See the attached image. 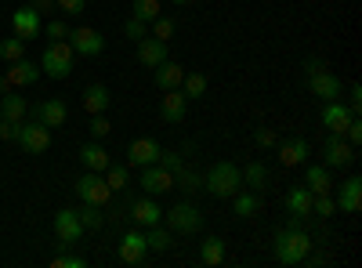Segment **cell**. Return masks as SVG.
Segmentation results:
<instances>
[{"label":"cell","mask_w":362,"mask_h":268,"mask_svg":"<svg viewBox=\"0 0 362 268\" xmlns=\"http://www.w3.org/2000/svg\"><path fill=\"white\" fill-rule=\"evenodd\" d=\"M312 235L305 232V225H300V218H290L279 232H276V261L279 264H305L312 257Z\"/></svg>","instance_id":"obj_1"},{"label":"cell","mask_w":362,"mask_h":268,"mask_svg":"<svg viewBox=\"0 0 362 268\" xmlns=\"http://www.w3.org/2000/svg\"><path fill=\"white\" fill-rule=\"evenodd\" d=\"M239 189H243V170L235 163H214L203 174V192H210L214 199H232Z\"/></svg>","instance_id":"obj_2"},{"label":"cell","mask_w":362,"mask_h":268,"mask_svg":"<svg viewBox=\"0 0 362 268\" xmlns=\"http://www.w3.org/2000/svg\"><path fill=\"white\" fill-rule=\"evenodd\" d=\"M76 66V51L69 40H51L44 47V58H40V73L51 76V80H66Z\"/></svg>","instance_id":"obj_3"},{"label":"cell","mask_w":362,"mask_h":268,"mask_svg":"<svg viewBox=\"0 0 362 268\" xmlns=\"http://www.w3.org/2000/svg\"><path fill=\"white\" fill-rule=\"evenodd\" d=\"M11 141L22 145V153L40 156V153L51 148V127H44L40 120H22V124H15V138Z\"/></svg>","instance_id":"obj_4"},{"label":"cell","mask_w":362,"mask_h":268,"mask_svg":"<svg viewBox=\"0 0 362 268\" xmlns=\"http://www.w3.org/2000/svg\"><path fill=\"white\" fill-rule=\"evenodd\" d=\"M163 221H167V228L177 232V235H196L206 218H203V211H199L196 203L185 199V203H174L170 211H163Z\"/></svg>","instance_id":"obj_5"},{"label":"cell","mask_w":362,"mask_h":268,"mask_svg":"<svg viewBox=\"0 0 362 268\" xmlns=\"http://www.w3.org/2000/svg\"><path fill=\"white\" fill-rule=\"evenodd\" d=\"M76 196H80V203L105 206V203H109V196H112V189H109V182H105V174L87 170V174H80V182H76Z\"/></svg>","instance_id":"obj_6"},{"label":"cell","mask_w":362,"mask_h":268,"mask_svg":"<svg viewBox=\"0 0 362 268\" xmlns=\"http://www.w3.org/2000/svg\"><path fill=\"white\" fill-rule=\"evenodd\" d=\"M54 235H58V247H76L80 235H83V225H80V214L73 211V206H66V211H58L54 221H51Z\"/></svg>","instance_id":"obj_7"},{"label":"cell","mask_w":362,"mask_h":268,"mask_svg":"<svg viewBox=\"0 0 362 268\" xmlns=\"http://www.w3.org/2000/svg\"><path fill=\"white\" fill-rule=\"evenodd\" d=\"M322 163L334 170V167H351L355 163V145H348L344 134H329L322 141Z\"/></svg>","instance_id":"obj_8"},{"label":"cell","mask_w":362,"mask_h":268,"mask_svg":"<svg viewBox=\"0 0 362 268\" xmlns=\"http://www.w3.org/2000/svg\"><path fill=\"white\" fill-rule=\"evenodd\" d=\"M66 40H69L73 51L83 54V58H95V54L105 51V37L98 33V29H90V25H76V29H69V37H66Z\"/></svg>","instance_id":"obj_9"},{"label":"cell","mask_w":362,"mask_h":268,"mask_svg":"<svg viewBox=\"0 0 362 268\" xmlns=\"http://www.w3.org/2000/svg\"><path fill=\"white\" fill-rule=\"evenodd\" d=\"M138 185L145 189V196H163V192L174 189V174L167 167H160V163H148L138 174Z\"/></svg>","instance_id":"obj_10"},{"label":"cell","mask_w":362,"mask_h":268,"mask_svg":"<svg viewBox=\"0 0 362 268\" xmlns=\"http://www.w3.org/2000/svg\"><path fill=\"white\" fill-rule=\"evenodd\" d=\"M308 91H312V98L337 102L341 98V76H334V73L322 66L319 73H308Z\"/></svg>","instance_id":"obj_11"},{"label":"cell","mask_w":362,"mask_h":268,"mask_svg":"<svg viewBox=\"0 0 362 268\" xmlns=\"http://www.w3.org/2000/svg\"><path fill=\"white\" fill-rule=\"evenodd\" d=\"M276 156L283 167H300V163H308L312 145L305 138H286V141H276Z\"/></svg>","instance_id":"obj_12"},{"label":"cell","mask_w":362,"mask_h":268,"mask_svg":"<svg viewBox=\"0 0 362 268\" xmlns=\"http://www.w3.org/2000/svg\"><path fill=\"white\" fill-rule=\"evenodd\" d=\"M351 120H355V116H351V109H348L341 98H337V102H322V127H326L329 134H344Z\"/></svg>","instance_id":"obj_13"},{"label":"cell","mask_w":362,"mask_h":268,"mask_svg":"<svg viewBox=\"0 0 362 268\" xmlns=\"http://www.w3.org/2000/svg\"><path fill=\"white\" fill-rule=\"evenodd\" d=\"M131 221H134L138 228H153V225H163V206H160L153 196L134 199V203H131Z\"/></svg>","instance_id":"obj_14"},{"label":"cell","mask_w":362,"mask_h":268,"mask_svg":"<svg viewBox=\"0 0 362 268\" xmlns=\"http://www.w3.org/2000/svg\"><path fill=\"white\" fill-rule=\"evenodd\" d=\"M11 29H15V37H22V40H33V37H40L44 33V22H40V11H33V8H18L15 15H11Z\"/></svg>","instance_id":"obj_15"},{"label":"cell","mask_w":362,"mask_h":268,"mask_svg":"<svg viewBox=\"0 0 362 268\" xmlns=\"http://www.w3.org/2000/svg\"><path fill=\"white\" fill-rule=\"evenodd\" d=\"M160 141L156 138H134L131 145H127V163L131 167H148V163H156L160 160Z\"/></svg>","instance_id":"obj_16"},{"label":"cell","mask_w":362,"mask_h":268,"mask_svg":"<svg viewBox=\"0 0 362 268\" xmlns=\"http://www.w3.org/2000/svg\"><path fill=\"white\" fill-rule=\"evenodd\" d=\"M334 199H337V211H341V214H358V206H362V177H358V174L344 177L341 192H337Z\"/></svg>","instance_id":"obj_17"},{"label":"cell","mask_w":362,"mask_h":268,"mask_svg":"<svg viewBox=\"0 0 362 268\" xmlns=\"http://www.w3.org/2000/svg\"><path fill=\"white\" fill-rule=\"evenodd\" d=\"M33 120H40L44 127H62L66 120H69V105L62 102V98H47V102H40L37 109H33Z\"/></svg>","instance_id":"obj_18"},{"label":"cell","mask_w":362,"mask_h":268,"mask_svg":"<svg viewBox=\"0 0 362 268\" xmlns=\"http://www.w3.org/2000/svg\"><path fill=\"white\" fill-rule=\"evenodd\" d=\"M116 254H119V261L124 264H141L145 261V254H148V243H145V232H127L124 240H119V247H116Z\"/></svg>","instance_id":"obj_19"},{"label":"cell","mask_w":362,"mask_h":268,"mask_svg":"<svg viewBox=\"0 0 362 268\" xmlns=\"http://www.w3.org/2000/svg\"><path fill=\"white\" fill-rule=\"evenodd\" d=\"M185 112H189V98L181 95V87H174V91H163V98H160L163 124H181V120H185Z\"/></svg>","instance_id":"obj_20"},{"label":"cell","mask_w":362,"mask_h":268,"mask_svg":"<svg viewBox=\"0 0 362 268\" xmlns=\"http://www.w3.org/2000/svg\"><path fill=\"white\" fill-rule=\"evenodd\" d=\"M4 76L11 80V87H29V83H37L44 73H40L37 62H29V58H18V62H8Z\"/></svg>","instance_id":"obj_21"},{"label":"cell","mask_w":362,"mask_h":268,"mask_svg":"<svg viewBox=\"0 0 362 268\" xmlns=\"http://www.w3.org/2000/svg\"><path fill=\"white\" fill-rule=\"evenodd\" d=\"M138 62H141L145 69H156L160 62H167V40L141 37V40H138Z\"/></svg>","instance_id":"obj_22"},{"label":"cell","mask_w":362,"mask_h":268,"mask_svg":"<svg viewBox=\"0 0 362 268\" xmlns=\"http://www.w3.org/2000/svg\"><path fill=\"white\" fill-rule=\"evenodd\" d=\"M109 87L105 83H90L87 91L80 95V105H83V112H90V116H98V112H109Z\"/></svg>","instance_id":"obj_23"},{"label":"cell","mask_w":362,"mask_h":268,"mask_svg":"<svg viewBox=\"0 0 362 268\" xmlns=\"http://www.w3.org/2000/svg\"><path fill=\"white\" fill-rule=\"evenodd\" d=\"M305 189H308L312 196L334 189V177H329V167H326V163H308V167H305Z\"/></svg>","instance_id":"obj_24"},{"label":"cell","mask_w":362,"mask_h":268,"mask_svg":"<svg viewBox=\"0 0 362 268\" xmlns=\"http://www.w3.org/2000/svg\"><path fill=\"white\" fill-rule=\"evenodd\" d=\"M153 80H156L160 91H174V87H181V80H185V69L167 58V62H160V66L153 69Z\"/></svg>","instance_id":"obj_25"},{"label":"cell","mask_w":362,"mask_h":268,"mask_svg":"<svg viewBox=\"0 0 362 268\" xmlns=\"http://www.w3.org/2000/svg\"><path fill=\"white\" fill-rule=\"evenodd\" d=\"M286 211L293 214V218H312V192L305 189V185H293L290 192H286Z\"/></svg>","instance_id":"obj_26"},{"label":"cell","mask_w":362,"mask_h":268,"mask_svg":"<svg viewBox=\"0 0 362 268\" xmlns=\"http://www.w3.org/2000/svg\"><path fill=\"white\" fill-rule=\"evenodd\" d=\"M232 206H235V218H254V214H261V192L239 189V192L232 196Z\"/></svg>","instance_id":"obj_27"},{"label":"cell","mask_w":362,"mask_h":268,"mask_svg":"<svg viewBox=\"0 0 362 268\" xmlns=\"http://www.w3.org/2000/svg\"><path fill=\"white\" fill-rule=\"evenodd\" d=\"M0 116H4V120H11V124H22L25 116H29V102L22 98V95H4L0 98Z\"/></svg>","instance_id":"obj_28"},{"label":"cell","mask_w":362,"mask_h":268,"mask_svg":"<svg viewBox=\"0 0 362 268\" xmlns=\"http://www.w3.org/2000/svg\"><path fill=\"white\" fill-rule=\"evenodd\" d=\"M80 160H83V167H87V170H98V174H102V170L112 163V160H109V153H105V148H102L98 141H87V145H80Z\"/></svg>","instance_id":"obj_29"},{"label":"cell","mask_w":362,"mask_h":268,"mask_svg":"<svg viewBox=\"0 0 362 268\" xmlns=\"http://www.w3.org/2000/svg\"><path fill=\"white\" fill-rule=\"evenodd\" d=\"M225 240H221V235H206V240L199 243V261L206 264V268H214V264H221L225 261Z\"/></svg>","instance_id":"obj_30"},{"label":"cell","mask_w":362,"mask_h":268,"mask_svg":"<svg viewBox=\"0 0 362 268\" xmlns=\"http://www.w3.org/2000/svg\"><path fill=\"white\" fill-rule=\"evenodd\" d=\"M174 189H181L185 196H199V192H203V177H199L196 170H189L185 163H181V167L174 170Z\"/></svg>","instance_id":"obj_31"},{"label":"cell","mask_w":362,"mask_h":268,"mask_svg":"<svg viewBox=\"0 0 362 268\" xmlns=\"http://www.w3.org/2000/svg\"><path fill=\"white\" fill-rule=\"evenodd\" d=\"M76 214H80V225H83V232H98V228L105 225V214H102V206H95V203H83Z\"/></svg>","instance_id":"obj_32"},{"label":"cell","mask_w":362,"mask_h":268,"mask_svg":"<svg viewBox=\"0 0 362 268\" xmlns=\"http://www.w3.org/2000/svg\"><path fill=\"white\" fill-rule=\"evenodd\" d=\"M264 182H268V167H264L261 160L247 163V170H243V185H247V189H254V192H261V189H264Z\"/></svg>","instance_id":"obj_33"},{"label":"cell","mask_w":362,"mask_h":268,"mask_svg":"<svg viewBox=\"0 0 362 268\" xmlns=\"http://www.w3.org/2000/svg\"><path fill=\"white\" fill-rule=\"evenodd\" d=\"M145 243H148V250H156V254H163V250H170V247H174L170 232H167V228H160V225H153V228L145 232Z\"/></svg>","instance_id":"obj_34"},{"label":"cell","mask_w":362,"mask_h":268,"mask_svg":"<svg viewBox=\"0 0 362 268\" xmlns=\"http://www.w3.org/2000/svg\"><path fill=\"white\" fill-rule=\"evenodd\" d=\"M181 95L185 98H203L206 95V76L203 73H185V80H181Z\"/></svg>","instance_id":"obj_35"},{"label":"cell","mask_w":362,"mask_h":268,"mask_svg":"<svg viewBox=\"0 0 362 268\" xmlns=\"http://www.w3.org/2000/svg\"><path fill=\"white\" fill-rule=\"evenodd\" d=\"M312 214H315V218H322V221H326V218H334V214H337V199L329 196V192L312 196Z\"/></svg>","instance_id":"obj_36"},{"label":"cell","mask_w":362,"mask_h":268,"mask_svg":"<svg viewBox=\"0 0 362 268\" xmlns=\"http://www.w3.org/2000/svg\"><path fill=\"white\" fill-rule=\"evenodd\" d=\"M102 174H105V182H109L112 192H124V189H127V167H124V163H109Z\"/></svg>","instance_id":"obj_37"},{"label":"cell","mask_w":362,"mask_h":268,"mask_svg":"<svg viewBox=\"0 0 362 268\" xmlns=\"http://www.w3.org/2000/svg\"><path fill=\"white\" fill-rule=\"evenodd\" d=\"M0 58H4V62H18V58H25V40L22 37L0 40Z\"/></svg>","instance_id":"obj_38"},{"label":"cell","mask_w":362,"mask_h":268,"mask_svg":"<svg viewBox=\"0 0 362 268\" xmlns=\"http://www.w3.org/2000/svg\"><path fill=\"white\" fill-rule=\"evenodd\" d=\"M160 11H163L160 0H134V15H138L141 22H153V18H160Z\"/></svg>","instance_id":"obj_39"},{"label":"cell","mask_w":362,"mask_h":268,"mask_svg":"<svg viewBox=\"0 0 362 268\" xmlns=\"http://www.w3.org/2000/svg\"><path fill=\"white\" fill-rule=\"evenodd\" d=\"M124 33H127V40H141V37H148V22H141L138 15H131L127 22H124Z\"/></svg>","instance_id":"obj_40"},{"label":"cell","mask_w":362,"mask_h":268,"mask_svg":"<svg viewBox=\"0 0 362 268\" xmlns=\"http://www.w3.org/2000/svg\"><path fill=\"white\" fill-rule=\"evenodd\" d=\"M174 29H177V25H174V18H163V15H160V18H153V37H156V40H167V44H170Z\"/></svg>","instance_id":"obj_41"},{"label":"cell","mask_w":362,"mask_h":268,"mask_svg":"<svg viewBox=\"0 0 362 268\" xmlns=\"http://www.w3.org/2000/svg\"><path fill=\"white\" fill-rule=\"evenodd\" d=\"M109 116L105 112H98V116H90V138H95V141H102V138H109Z\"/></svg>","instance_id":"obj_42"},{"label":"cell","mask_w":362,"mask_h":268,"mask_svg":"<svg viewBox=\"0 0 362 268\" xmlns=\"http://www.w3.org/2000/svg\"><path fill=\"white\" fill-rule=\"evenodd\" d=\"M44 33H47V40H66V37H69V25H66L62 18H51V22L44 25Z\"/></svg>","instance_id":"obj_43"},{"label":"cell","mask_w":362,"mask_h":268,"mask_svg":"<svg viewBox=\"0 0 362 268\" xmlns=\"http://www.w3.org/2000/svg\"><path fill=\"white\" fill-rule=\"evenodd\" d=\"M54 8L62 11V15H80L87 8V0H54Z\"/></svg>","instance_id":"obj_44"},{"label":"cell","mask_w":362,"mask_h":268,"mask_svg":"<svg viewBox=\"0 0 362 268\" xmlns=\"http://www.w3.org/2000/svg\"><path fill=\"white\" fill-rule=\"evenodd\" d=\"M254 141H257V148H276L279 134H276V131H268V127H261V131L254 134Z\"/></svg>","instance_id":"obj_45"},{"label":"cell","mask_w":362,"mask_h":268,"mask_svg":"<svg viewBox=\"0 0 362 268\" xmlns=\"http://www.w3.org/2000/svg\"><path fill=\"white\" fill-rule=\"evenodd\" d=\"M87 261H83V254H69V257H54L51 261V268H83Z\"/></svg>","instance_id":"obj_46"},{"label":"cell","mask_w":362,"mask_h":268,"mask_svg":"<svg viewBox=\"0 0 362 268\" xmlns=\"http://www.w3.org/2000/svg\"><path fill=\"white\" fill-rule=\"evenodd\" d=\"M344 138H348V145H362V120H358V116H355V120L348 124V131H344Z\"/></svg>","instance_id":"obj_47"},{"label":"cell","mask_w":362,"mask_h":268,"mask_svg":"<svg viewBox=\"0 0 362 268\" xmlns=\"http://www.w3.org/2000/svg\"><path fill=\"white\" fill-rule=\"evenodd\" d=\"M156 163H160V167H167V170L174 174V170L181 167V156H177V153H167V148H160V160H156Z\"/></svg>","instance_id":"obj_48"},{"label":"cell","mask_w":362,"mask_h":268,"mask_svg":"<svg viewBox=\"0 0 362 268\" xmlns=\"http://www.w3.org/2000/svg\"><path fill=\"white\" fill-rule=\"evenodd\" d=\"M11 138H15V124L0 116V141H11Z\"/></svg>","instance_id":"obj_49"},{"label":"cell","mask_w":362,"mask_h":268,"mask_svg":"<svg viewBox=\"0 0 362 268\" xmlns=\"http://www.w3.org/2000/svg\"><path fill=\"white\" fill-rule=\"evenodd\" d=\"M29 8L44 15V11H51V8H54V0H29Z\"/></svg>","instance_id":"obj_50"},{"label":"cell","mask_w":362,"mask_h":268,"mask_svg":"<svg viewBox=\"0 0 362 268\" xmlns=\"http://www.w3.org/2000/svg\"><path fill=\"white\" fill-rule=\"evenodd\" d=\"M326 62H322V58H308V62H305V73H319Z\"/></svg>","instance_id":"obj_51"},{"label":"cell","mask_w":362,"mask_h":268,"mask_svg":"<svg viewBox=\"0 0 362 268\" xmlns=\"http://www.w3.org/2000/svg\"><path fill=\"white\" fill-rule=\"evenodd\" d=\"M15 91V87H11V80L4 76V73H0V98H4V95H11Z\"/></svg>","instance_id":"obj_52"},{"label":"cell","mask_w":362,"mask_h":268,"mask_svg":"<svg viewBox=\"0 0 362 268\" xmlns=\"http://www.w3.org/2000/svg\"><path fill=\"white\" fill-rule=\"evenodd\" d=\"M174 4H177V8H185V4H192V0H174Z\"/></svg>","instance_id":"obj_53"}]
</instances>
